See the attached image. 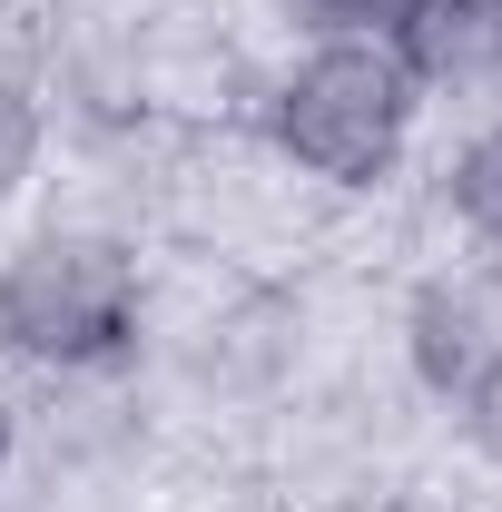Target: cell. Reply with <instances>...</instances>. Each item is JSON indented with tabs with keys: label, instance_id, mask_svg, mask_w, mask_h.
Here are the masks:
<instances>
[{
	"label": "cell",
	"instance_id": "6da1fadb",
	"mask_svg": "<svg viewBox=\"0 0 502 512\" xmlns=\"http://www.w3.org/2000/svg\"><path fill=\"white\" fill-rule=\"evenodd\" d=\"M414 109H424V89L404 79L384 40H315L276 89L266 138L325 188H375L414 138Z\"/></svg>",
	"mask_w": 502,
	"mask_h": 512
},
{
	"label": "cell",
	"instance_id": "277c9868",
	"mask_svg": "<svg viewBox=\"0 0 502 512\" xmlns=\"http://www.w3.org/2000/svg\"><path fill=\"white\" fill-rule=\"evenodd\" d=\"M384 50L414 89H483L502 79V0H394Z\"/></svg>",
	"mask_w": 502,
	"mask_h": 512
},
{
	"label": "cell",
	"instance_id": "8992f818",
	"mask_svg": "<svg viewBox=\"0 0 502 512\" xmlns=\"http://www.w3.org/2000/svg\"><path fill=\"white\" fill-rule=\"evenodd\" d=\"M30 168H40V109H30V89L0 79V197L20 188Z\"/></svg>",
	"mask_w": 502,
	"mask_h": 512
},
{
	"label": "cell",
	"instance_id": "7a4b0ae2",
	"mask_svg": "<svg viewBox=\"0 0 502 512\" xmlns=\"http://www.w3.org/2000/svg\"><path fill=\"white\" fill-rule=\"evenodd\" d=\"M0 345L50 365V375H99L138 355V266L119 237H30L0 266Z\"/></svg>",
	"mask_w": 502,
	"mask_h": 512
},
{
	"label": "cell",
	"instance_id": "5b68a950",
	"mask_svg": "<svg viewBox=\"0 0 502 512\" xmlns=\"http://www.w3.org/2000/svg\"><path fill=\"white\" fill-rule=\"evenodd\" d=\"M443 197H453V217H463L473 237H493V247H502V119H493V128H473V138L453 148Z\"/></svg>",
	"mask_w": 502,
	"mask_h": 512
},
{
	"label": "cell",
	"instance_id": "ba28073f",
	"mask_svg": "<svg viewBox=\"0 0 502 512\" xmlns=\"http://www.w3.org/2000/svg\"><path fill=\"white\" fill-rule=\"evenodd\" d=\"M0 463H10V404H0Z\"/></svg>",
	"mask_w": 502,
	"mask_h": 512
},
{
	"label": "cell",
	"instance_id": "52a82bcc",
	"mask_svg": "<svg viewBox=\"0 0 502 512\" xmlns=\"http://www.w3.org/2000/svg\"><path fill=\"white\" fill-rule=\"evenodd\" d=\"M296 20H315L325 40H384L394 0H296Z\"/></svg>",
	"mask_w": 502,
	"mask_h": 512
},
{
	"label": "cell",
	"instance_id": "3957f363",
	"mask_svg": "<svg viewBox=\"0 0 502 512\" xmlns=\"http://www.w3.org/2000/svg\"><path fill=\"white\" fill-rule=\"evenodd\" d=\"M414 375L434 384L443 404H463L473 384L502 375V276H434L404 316Z\"/></svg>",
	"mask_w": 502,
	"mask_h": 512
}]
</instances>
